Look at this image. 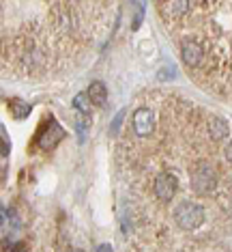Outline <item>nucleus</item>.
I'll return each instance as SVG.
<instances>
[{"label": "nucleus", "mask_w": 232, "mask_h": 252, "mask_svg": "<svg viewBox=\"0 0 232 252\" xmlns=\"http://www.w3.org/2000/svg\"><path fill=\"white\" fill-rule=\"evenodd\" d=\"M189 78L232 104V0H153Z\"/></svg>", "instance_id": "obj_2"}, {"label": "nucleus", "mask_w": 232, "mask_h": 252, "mask_svg": "<svg viewBox=\"0 0 232 252\" xmlns=\"http://www.w3.org/2000/svg\"><path fill=\"white\" fill-rule=\"evenodd\" d=\"M9 106L15 110L13 114H15V117H18V119H24V117H28V112H30V106L22 104L20 99H11V101H9Z\"/></svg>", "instance_id": "obj_4"}, {"label": "nucleus", "mask_w": 232, "mask_h": 252, "mask_svg": "<svg viewBox=\"0 0 232 252\" xmlns=\"http://www.w3.org/2000/svg\"><path fill=\"white\" fill-rule=\"evenodd\" d=\"M114 175L133 248H232V121L224 114L179 91H144L114 145Z\"/></svg>", "instance_id": "obj_1"}, {"label": "nucleus", "mask_w": 232, "mask_h": 252, "mask_svg": "<svg viewBox=\"0 0 232 252\" xmlns=\"http://www.w3.org/2000/svg\"><path fill=\"white\" fill-rule=\"evenodd\" d=\"M88 99L93 101L95 106H103L105 104V99H107V93H105V87L101 82H93L88 87Z\"/></svg>", "instance_id": "obj_3"}]
</instances>
